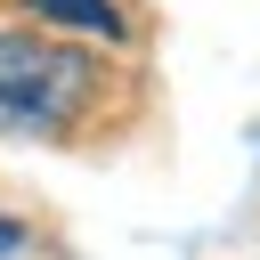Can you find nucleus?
<instances>
[{"label": "nucleus", "instance_id": "nucleus-1", "mask_svg": "<svg viewBox=\"0 0 260 260\" xmlns=\"http://www.w3.org/2000/svg\"><path fill=\"white\" fill-rule=\"evenodd\" d=\"M98 98V65L49 32H0V130H73Z\"/></svg>", "mask_w": 260, "mask_h": 260}, {"label": "nucleus", "instance_id": "nucleus-2", "mask_svg": "<svg viewBox=\"0 0 260 260\" xmlns=\"http://www.w3.org/2000/svg\"><path fill=\"white\" fill-rule=\"evenodd\" d=\"M32 8H41L49 24H73V32H106V41L122 32V8H114V0H32Z\"/></svg>", "mask_w": 260, "mask_h": 260}, {"label": "nucleus", "instance_id": "nucleus-3", "mask_svg": "<svg viewBox=\"0 0 260 260\" xmlns=\"http://www.w3.org/2000/svg\"><path fill=\"white\" fill-rule=\"evenodd\" d=\"M8 252H24V228H16V219H0V260H8Z\"/></svg>", "mask_w": 260, "mask_h": 260}]
</instances>
